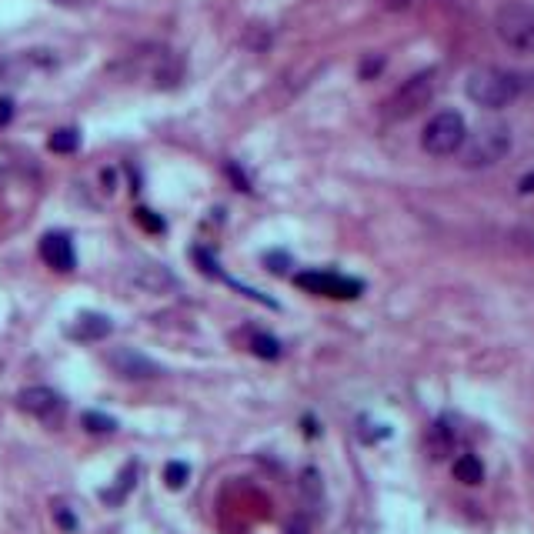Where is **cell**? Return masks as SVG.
<instances>
[{"instance_id": "obj_1", "label": "cell", "mask_w": 534, "mask_h": 534, "mask_svg": "<svg viewBox=\"0 0 534 534\" xmlns=\"http://www.w3.org/2000/svg\"><path fill=\"white\" fill-rule=\"evenodd\" d=\"M511 151V131L504 124H484L474 134L464 137L461 161L464 167H491Z\"/></svg>"}, {"instance_id": "obj_2", "label": "cell", "mask_w": 534, "mask_h": 534, "mask_svg": "<svg viewBox=\"0 0 534 534\" xmlns=\"http://www.w3.org/2000/svg\"><path fill=\"white\" fill-rule=\"evenodd\" d=\"M518 91V81L508 71H498V67H481V71H471L468 77V97L478 107H491V111L508 107L518 97Z\"/></svg>"}, {"instance_id": "obj_3", "label": "cell", "mask_w": 534, "mask_h": 534, "mask_svg": "<svg viewBox=\"0 0 534 534\" xmlns=\"http://www.w3.org/2000/svg\"><path fill=\"white\" fill-rule=\"evenodd\" d=\"M434 94H438V74L424 71L391 94V101L384 104V117H388V121H408V117L424 111V107L434 101Z\"/></svg>"}, {"instance_id": "obj_4", "label": "cell", "mask_w": 534, "mask_h": 534, "mask_svg": "<svg viewBox=\"0 0 534 534\" xmlns=\"http://www.w3.org/2000/svg\"><path fill=\"white\" fill-rule=\"evenodd\" d=\"M494 31H498L501 44H508L511 51H534V7L521 4V0L498 7Z\"/></svg>"}, {"instance_id": "obj_5", "label": "cell", "mask_w": 534, "mask_h": 534, "mask_svg": "<svg viewBox=\"0 0 534 534\" xmlns=\"http://www.w3.org/2000/svg\"><path fill=\"white\" fill-rule=\"evenodd\" d=\"M464 137H468V127H464V117L454 111H441L434 114L428 127L421 134V147L431 157H451L461 151Z\"/></svg>"}, {"instance_id": "obj_6", "label": "cell", "mask_w": 534, "mask_h": 534, "mask_svg": "<svg viewBox=\"0 0 534 534\" xmlns=\"http://www.w3.org/2000/svg\"><path fill=\"white\" fill-rule=\"evenodd\" d=\"M298 288L321 294V298H358L361 281L341 278V274H331V271H304L298 274Z\"/></svg>"}, {"instance_id": "obj_7", "label": "cell", "mask_w": 534, "mask_h": 534, "mask_svg": "<svg viewBox=\"0 0 534 534\" xmlns=\"http://www.w3.org/2000/svg\"><path fill=\"white\" fill-rule=\"evenodd\" d=\"M17 408L27 411L37 421H57L64 411V401H61V394L51 388H24L17 394Z\"/></svg>"}, {"instance_id": "obj_8", "label": "cell", "mask_w": 534, "mask_h": 534, "mask_svg": "<svg viewBox=\"0 0 534 534\" xmlns=\"http://www.w3.org/2000/svg\"><path fill=\"white\" fill-rule=\"evenodd\" d=\"M107 361H111V368L121 374V378H131V381L154 378V374H157V364L151 358H144V354L134 351V348H117Z\"/></svg>"}, {"instance_id": "obj_9", "label": "cell", "mask_w": 534, "mask_h": 534, "mask_svg": "<svg viewBox=\"0 0 534 534\" xmlns=\"http://www.w3.org/2000/svg\"><path fill=\"white\" fill-rule=\"evenodd\" d=\"M41 257L54 267V271H74V264H77L74 244L67 234H47L41 241Z\"/></svg>"}, {"instance_id": "obj_10", "label": "cell", "mask_w": 534, "mask_h": 534, "mask_svg": "<svg viewBox=\"0 0 534 534\" xmlns=\"http://www.w3.org/2000/svg\"><path fill=\"white\" fill-rule=\"evenodd\" d=\"M131 281L141 291H151V294H164V291L177 288L174 274L167 271V267H161V264H137L131 271Z\"/></svg>"}, {"instance_id": "obj_11", "label": "cell", "mask_w": 534, "mask_h": 534, "mask_svg": "<svg viewBox=\"0 0 534 534\" xmlns=\"http://www.w3.org/2000/svg\"><path fill=\"white\" fill-rule=\"evenodd\" d=\"M111 318H104V314H81L71 328H67V334H71L74 341H101L111 334Z\"/></svg>"}, {"instance_id": "obj_12", "label": "cell", "mask_w": 534, "mask_h": 534, "mask_svg": "<svg viewBox=\"0 0 534 534\" xmlns=\"http://www.w3.org/2000/svg\"><path fill=\"white\" fill-rule=\"evenodd\" d=\"M454 478L464 481V484H478V481L484 478L481 461L474 458V454H461V458L454 461Z\"/></svg>"}, {"instance_id": "obj_13", "label": "cell", "mask_w": 534, "mask_h": 534, "mask_svg": "<svg viewBox=\"0 0 534 534\" xmlns=\"http://www.w3.org/2000/svg\"><path fill=\"white\" fill-rule=\"evenodd\" d=\"M187 474H191V468H187L184 461H171V464L164 468V481L171 484V488H184Z\"/></svg>"}, {"instance_id": "obj_14", "label": "cell", "mask_w": 534, "mask_h": 534, "mask_svg": "<svg viewBox=\"0 0 534 534\" xmlns=\"http://www.w3.org/2000/svg\"><path fill=\"white\" fill-rule=\"evenodd\" d=\"M51 151H57V154L77 151V131H57V134L51 137Z\"/></svg>"}, {"instance_id": "obj_15", "label": "cell", "mask_w": 534, "mask_h": 534, "mask_svg": "<svg viewBox=\"0 0 534 534\" xmlns=\"http://www.w3.org/2000/svg\"><path fill=\"white\" fill-rule=\"evenodd\" d=\"M84 428H87V431H114V428H117V421H114V418H107V414L87 411V414H84Z\"/></svg>"}, {"instance_id": "obj_16", "label": "cell", "mask_w": 534, "mask_h": 534, "mask_svg": "<svg viewBox=\"0 0 534 534\" xmlns=\"http://www.w3.org/2000/svg\"><path fill=\"white\" fill-rule=\"evenodd\" d=\"M254 351L261 354V358H278V354H281L278 341L267 338V334H257V338H254Z\"/></svg>"}, {"instance_id": "obj_17", "label": "cell", "mask_w": 534, "mask_h": 534, "mask_svg": "<svg viewBox=\"0 0 534 534\" xmlns=\"http://www.w3.org/2000/svg\"><path fill=\"white\" fill-rule=\"evenodd\" d=\"M137 221H141L144 227H151V231H161V221H157L151 211H137Z\"/></svg>"}, {"instance_id": "obj_18", "label": "cell", "mask_w": 534, "mask_h": 534, "mask_svg": "<svg viewBox=\"0 0 534 534\" xmlns=\"http://www.w3.org/2000/svg\"><path fill=\"white\" fill-rule=\"evenodd\" d=\"M11 117H14V104L11 101H0V127L11 121Z\"/></svg>"}, {"instance_id": "obj_19", "label": "cell", "mask_w": 534, "mask_h": 534, "mask_svg": "<svg viewBox=\"0 0 534 534\" xmlns=\"http://www.w3.org/2000/svg\"><path fill=\"white\" fill-rule=\"evenodd\" d=\"M57 521H61L67 531H74V524H77V521H74V514H67L64 508H61V511H57Z\"/></svg>"}, {"instance_id": "obj_20", "label": "cell", "mask_w": 534, "mask_h": 534, "mask_svg": "<svg viewBox=\"0 0 534 534\" xmlns=\"http://www.w3.org/2000/svg\"><path fill=\"white\" fill-rule=\"evenodd\" d=\"M521 191H524V194H531V191H534V174H531V177H524V181H521Z\"/></svg>"}]
</instances>
